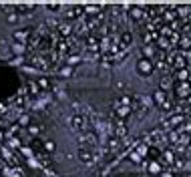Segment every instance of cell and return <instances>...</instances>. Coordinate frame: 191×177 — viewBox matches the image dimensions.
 Returning <instances> with one entry per match:
<instances>
[{
	"instance_id": "obj_1",
	"label": "cell",
	"mask_w": 191,
	"mask_h": 177,
	"mask_svg": "<svg viewBox=\"0 0 191 177\" xmlns=\"http://www.w3.org/2000/svg\"><path fill=\"white\" fill-rule=\"evenodd\" d=\"M173 93H175V99H177L179 103L183 101H189L191 99V82H175L173 85Z\"/></svg>"
},
{
	"instance_id": "obj_2",
	"label": "cell",
	"mask_w": 191,
	"mask_h": 177,
	"mask_svg": "<svg viewBox=\"0 0 191 177\" xmlns=\"http://www.w3.org/2000/svg\"><path fill=\"white\" fill-rule=\"evenodd\" d=\"M149 99L147 97H143V95H135L133 97V103H131V109L135 111V113H143V111L149 107Z\"/></svg>"
},
{
	"instance_id": "obj_3",
	"label": "cell",
	"mask_w": 191,
	"mask_h": 177,
	"mask_svg": "<svg viewBox=\"0 0 191 177\" xmlns=\"http://www.w3.org/2000/svg\"><path fill=\"white\" fill-rule=\"evenodd\" d=\"M159 163H163V165H167V167H171V165L175 163V151L163 149V151H161V157H159Z\"/></svg>"
},
{
	"instance_id": "obj_4",
	"label": "cell",
	"mask_w": 191,
	"mask_h": 177,
	"mask_svg": "<svg viewBox=\"0 0 191 177\" xmlns=\"http://www.w3.org/2000/svg\"><path fill=\"white\" fill-rule=\"evenodd\" d=\"M71 125H73L74 131H86V117L85 115H74L73 119H71Z\"/></svg>"
},
{
	"instance_id": "obj_5",
	"label": "cell",
	"mask_w": 191,
	"mask_h": 177,
	"mask_svg": "<svg viewBox=\"0 0 191 177\" xmlns=\"http://www.w3.org/2000/svg\"><path fill=\"white\" fill-rule=\"evenodd\" d=\"M137 70H139V75H151L153 73V61L141 58V61L137 62Z\"/></svg>"
},
{
	"instance_id": "obj_6",
	"label": "cell",
	"mask_w": 191,
	"mask_h": 177,
	"mask_svg": "<svg viewBox=\"0 0 191 177\" xmlns=\"http://www.w3.org/2000/svg\"><path fill=\"white\" fill-rule=\"evenodd\" d=\"M113 129H115V137H117V139H121V137L127 135V123L123 121V119H115Z\"/></svg>"
},
{
	"instance_id": "obj_7",
	"label": "cell",
	"mask_w": 191,
	"mask_h": 177,
	"mask_svg": "<svg viewBox=\"0 0 191 177\" xmlns=\"http://www.w3.org/2000/svg\"><path fill=\"white\" fill-rule=\"evenodd\" d=\"M161 147H157V145H149L147 147V161H159V157H161Z\"/></svg>"
},
{
	"instance_id": "obj_8",
	"label": "cell",
	"mask_w": 191,
	"mask_h": 177,
	"mask_svg": "<svg viewBox=\"0 0 191 177\" xmlns=\"http://www.w3.org/2000/svg\"><path fill=\"white\" fill-rule=\"evenodd\" d=\"M79 159L80 161H83V163H92V161H95V159H97V157H95V153H92L91 149H89V147H83V149L79 151Z\"/></svg>"
},
{
	"instance_id": "obj_9",
	"label": "cell",
	"mask_w": 191,
	"mask_h": 177,
	"mask_svg": "<svg viewBox=\"0 0 191 177\" xmlns=\"http://www.w3.org/2000/svg\"><path fill=\"white\" fill-rule=\"evenodd\" d=\"M131 113H133L131 107H123V105H117V103H115V115H117V119H123V121H125Z\"/></svg>"
},
{
	"instance_id": "obj_10",
	"label": "cell",
	"mask_w": 191,
	"mask_h": 177,
	"mask_svg": "<svg viewBox=\"0 0 191 177\" xmlns=\"http://www.w3.org/2000/svg\"><path fill=\"white\" fill-rule=\"evenodd\" d=\"M129 12H131V16L135 18V20H143V18L147 20V10L143 6H131Z\"/></svg>"
},
{
	"instance_id": "obj_11",
	"label": "cell",
	"mask_w": 191,
	"mask_h": 177,
	"mask_svg": "<svg viewBox=\"0 0 191 177\" xmlns=\"http://www.w3.org/2000/svg\"><path fill=\"white\" fill-rule=\"evenodd\" d=\"M167 99H169V97H167V93H165V91H161V88H159V91H155V95H153V103L157 105L159 109H161L165 103H167Z\"/></svg>"
},
{
	"instance_id": "obj_12",
	"label": "cell",
	"mask_w": 191,
	"mask_h": 177,
	"mask_svg": "<svg viewBox=\"0 0 191 177\" xmlns=\"http://www.w3.org/2000/svg\"><path fill=\"white\" fill-rule=\"evenodd\" d=\"M83 133H85V135L80 137V143H83V145H89V147L97 145V137L92 135V133H91L89 129H86V131H83Z\"/></svg>"
},
{
	"instance_id": "obj_13",
	"label": "cell",
	"mask_w": 191,
	"mask_h": 177,
	"mask_svg": "<svg viewBox=\"0 0 191 177\" xmlns=\"http://www.w3.org/2000/svg\"><path fill=\"white\" fill-rule=\"evenodd\" d=\"M157 38H159V32H155V30H147V32L143 34V42H145V46H151Z\"/></svg>"
},
{
	"instance_id": "obj_14",
	"label": "cell",
	"mask_w": 191,
	"mask_h": 177,
	"mask_svg": "<svg viewBox=\"0 0 191 177\" xmlns=\"http://www.w3.org/2000/svg\"><path fill=\"white\" fill-rule=\"evenodd\" d=\"M14 38L18 40V44L26 42L28 38H30V28H24V30H16V32H14Z\"/></svg>"
},
{
	"instance_id": "obj_15",
	"label": "cell",
	"mask_w": 191,
	"mask_h": 177,
	"mask_svg": "<svg viewBox=\"0 0 191 177\" xmlns=\"http://www.w3.org/2000/svg\"><path fill=\"white\" fill-rule=\"evenodd\" d=\"M131 42H133V34L129 32V30H125V32L121 34V42H119V46L127 48V46H131Z\"/></svg>"
},
{
	"instance_id": "obj_16",
	"label": "cell",
	"mask_w": 191,
	"mask_h": 177,
	"mask_svg": "<svg viewBox=\"0 0 191 177\" xmlns=\"http://www.w3.org/2000/svg\"><path fill=\"white\" fill-rule=\"evenodd\" d=\"M175 79H177V82H187L189 70H187V68H177V70H175Z\"/></svg>"
},
{
	"instance_id": "obj_17",
	"label": "cell",
	"mask_w": 191,
	"mask_h": 177,
	"mask_svg": "<svg viewBox=\"0 0 191 177\" xmlns=\"http://www.w3.org/2000/svg\"><path fill=\"white\" fill-rule=\"evenodd\" d=\"M147 171H149V173H161V163H159V161H149Z\"/></svg>"
},
{
	"instance_id": "obj_18",
	"label": "cell",
	"mask_w": 191,
	"mask_h": 177,
	"mask_svg": "<svg viewBox=\"0 0 191 177\" xmlns=\"http://www.w3.org/2000/svg\"><path fill=\"white\" fill-rule=\"evenodd\" d=\"M36 85H38L40 91H48V88H50V82H48V79H44V76H40L38 81H36Z\"/></svg>"
},
{
	"instance_id": "obj_19",
	"label": "cell",
	"mask_w": 191,
	"mask_h": 177,
	"mask_svg": "<svg viewBox=\"0 0 191 177\" xmlns=\"http://www.w3.org/2000/svg\"><path fill=\"white\" fill-rule=\"evenodd\" d=\"M143 55H145L143 58H149V61H151V56L157 55V50H155V46L151 44V46H145V48H143Z\"/></svg>"
},
{
	"instance_id": "obj_20",
	"label": "cell",
	"mask_w": 191,
	"mask_h": 177,
	"mask_svg": "<svg viewBox=\"0 0 191 177\" xmlns=\"http://www.w3.org/2000/svg\"><path fill=\"white\" fill-rule=\"evenodd\" d=\"M59 32L62 34V36H68V34L73 32V26H71V24H60V26H59Z\"/></svg>"
},
{
	"instance_id": "obj_21",
	"label": "cell",
	"mask_w": 191,
	"mask_h": 177,
	"mask_svg": "<svg viewBox=\"0 0 191 177\" xmlns=\"http://www.w3.org/2000/svg\"><path fill=\"white\" fill-rule=\"evenodd\" d=\"M26 88H28V93H30V95H38V91H40L38 85H36V82H32V81L26 85Z\"/></svg>"
},
{
	"instance_id": "obj_22",
	"label": "cell",
	"mask_w": 191,
	"mask_h": 177,
	"mask_svg": "<svg viewBox=\"0 0 191 177\" xmlns=\"http://www.w3.org/2000/svg\"><path fill=\"white\" fill-rule=\"evenodd\" d=\"M42 145H44V151H48V153H53V151H54V141H44Z\"/></svg>"
},
{
	"instance_id": "obj_23",
	"label": "cell",
	"mask_w": 191,
	"mask_h": 177,
	"mask_svg": "<svg viewBox=\"0 0 191 177\" xmlns=\"http://www.w3.org/2000/svg\"><path fill=\"white\" fill-rule=\"evenodd\" d=\"M40 129H42V127H36V125H30V127H28V133H30V135H38V133H40Z\"/></svg>"
},
{
	"instance_id": "obj_24",
	"label": "cell",
	"mask_w": 191,
	"mask_h": 177,
	"mask_svg": "<svg viewBox=\"0 0 191 177\" xmlns=\"http://www.w3.org/2000/svg\"><path fill=\"white\" fill-rule=\"evenodd\" d=\"M169 85H171V79H161V91H165V88H169Z\"/></svg>"
},
{
	"instance_id": "obj_25",
	"label": "cell",
	"mask_w": 191,
	"mask_h": 177,
	"mask_svg": "<svg viewBox=\"0 0 191 177\" xmlns=\"http://www.w3.org/2000/svg\"><path fill=\"white\" fill-rule=\"evenodd\" d=\"M71 73H73V67H62V68H60V75H62V76H68Z\"/></svg>"
},
{
	"instance_id": "obj_26",
	"label": "cell",
	"mask_w": 191,
	"mask_h": 177,
	"mask_svg": "<svg viewBox=\"0 0 191 177\" xmlns=\"http://www.w3.org/2000/svg\"><path fill=\"white\" fill-rule=\"evenodd\" d=\"M131 159H133V163H141V155L137 151H131Z\"/></svg>"
},
{
	"instance_id": "obj_27",
	"label": "cell",
	"mask_w": 191,
	"mask_h": 177,
	"mask_svg": "<svg viewBox=\"0 0 191 177\" xmlns=\"http://www.w3.org/2000/svg\"><path fill=\"white\" fill-rule=\"evenodd\" d=\"M12 50H14V52H20V55H22V52H24V44H14Z\"/></svg>"
},
{
	"instance_id": "obj_28",
	"label": "cell",
	"mask_w": 191,
	"mask_h": 177,
	"mask_svg": "<svg viewBox=\"0 0 191 177\" xmlns=\"http://www.w3.org/2000/svg\"><path fill=\"white\" fill-rule=\"evenodd\" d=\"M159 175H161V177H175V173H173L171 169H167V171H161Z\"/></svg>"
},
{
	"instance_id": "obj_29",
	"label": "cell",
	"mask_w": 191,
	"mask_h": 177,
	"mask_svg": "<svg viewBox=\"0 0 191 177\" xmlns=\"http://www.w3.org/2000/svg\"><path fill=\"white\" fill-rule=\"evenodd\" d=\"M6 20H8V22H16V20H18V16H16V14L12 12V14H8V18H6Z\"/></svg>"
},
{
	"instance_id": "obj_30",
	"label": "cell",
	"mask_w": 191,
	"mask_h": 177,
	"mask_svg": "<svg viewBox=\"0 0 191 177\" xmlns=\"http://www.w3.org/2000/svg\"><path fill=\"white\" fill-rule=\"evenodd\" d=\"M189 145H191V135H189Z\"/></svg>"
}]
</instances>
